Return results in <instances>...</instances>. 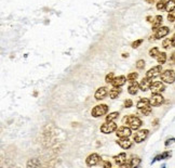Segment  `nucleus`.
Listing matches in <instances>:
<instances>
[{
  "label": "nucleus",
  "mask_w": 175,
  "mask_h": 168,
  "mask_svg": "<svg viewBox=\"0 0 175 168\" xmlns=\"http://www.w3.org/2000/svg\"><path fill=\"white\" fill-rule=\"evenodd\" d=\"M123 122L126 124V126L129 127L130 129L133 130H137L139 127L142 126V120L138 118V117L134 116V115H131L129 117H126L123 119Z\"/></svg>",
  "instance_id": "nucleus-1"
},
{
  "label": "nucleus",
  "mask_w": 175,
  "mask_h": 168,
  "mask_svg": "<svg viewBox=\"0 0 175 168\" xmlns=\"http://www.w3.org/2000/svg\"><path fill=\"white\" fill-rule=\"evenodd\" d=\"M108 112V106L106 104H100V105H96L94 109L92 110V116L93 117H100L104 116L106 113Z\"/></svg>",
  "instance_id": "nucleus-2"
},
{
  "label": "nucleus",
  "mask_w": 175,
  "mask_h": 168,
  "mask_svg": "<svg viewBox=\"0 0 175 168\" xmlns=\"http://www.w3.org/2000/svg\"><path fill=\"white\" fill-rule=\"evenodd\" d=\"M175 74L173 70H167L161 74V80L167 84H173L174 83Z\"/></svg>",
  "instance_id": "nucleus-3"
},
{
  "label": "nucleus",
  "mask_w": 175,
  "mask_h": 168,
  "mask_svg": "<svg viewBox=\"0 0 175 168\" xmlns=\"http://www.w3.org/2000/svg\"><path fill=\"white\" fill-rule=\"evenodd\" d=\"M116 129H117V124L113 122H106L105 124H103L102 127H100V131L106 134L111 133V132H113Z\"/></svg>",
  "instance_id": "nucleus-4"
},
{
  "label": "nucleus",
  "mask_w": 175,
  "mask_h": 168,
  "mask_svg": "<svg viewBox=\"0 0 175 168\" xmlns=\"http://www.w3.org/2000/svg\"><path fill=\"white\" fill-rule=\"evenodd\" d=\"M164 102V98H163L160 93H152L151 99L149 100L150 106H159Z\"/></svg>",
  "instance_id": "nucleus-5"
},
{
  "label": "nucleus",
  "mask_w": 175,
  "mask_h": 168,
  "mask_svg": "<svg viewBox=\"0 0 175 168\" xmlns=\"http://www.w3.org/2000/svg\"><path fill=\"white\" fill-rule=\"evenodd\" d=\"M161 71H162V65H158V66H154L152 68H150L146 74V77L150 78V79H154V78L158 77V76L161 74Z\"/></svg>",
  "instance_id": "nucleus-6"
},
{
  "label": "nucleus",
  "mask_w": 175,
  "mask_h": 168,
  "mask_svg": "<svg viewBox=\"0 0 175 168\" xmlns=\"http://www.w3.org/2000/svg\"><path fill=\"white\" fill-rule=\"evenodd\" d=\"M148 133H149V131L147 129H142V130H138V131L135 133V136H134V141L136 143H141L143 142L145 139L147 138V136H148Z\"/></svg>",
  "instance_id": "nucleus-7"
},
{
  "label": "nucleus",
  "mask_w": 175,
  "mask_h": 168,
  "mask_svg": "<svg viewBox=\"0 0 175 168\" xmlns=\"http://www.w3.org/2000/svg\"><path fill=\"white\" fill-rule=\"evenodd\" d=\"M117 130V136L119 138H129L131 136V129L128 126H122L120 128H118Z\"/></svg>",
  "instance_id": "nucleus-8"
},
{
  "label": "nucleus",
  "mask_w": 175,
  "mask_h": 168,
  "mask_svg": "<svg viewBox=\"0 0 175 168\" xmlns=\"http://www.w3.org/2000/svg\"><path fill=\"white\" fill-rule=\"evenodd\" d=\"M169 33H170V28L169 27H167V26H160L159 28L156 31L154 37H156V39H161L163 37L167 36Z\"/></svg>",
  "instance_id": "nucleus-9"
},
{
  "label": "nucleus",
  "mask_w": 175,
  "mask_h": 168,
  "mask_svg": "<svg viewBox=\"0 0 175 168\" xmlns=\"http://www.w3.org/2000/svg\"><path fill=\"white\" fill-rule=\"evenodd\" d=\"M149 90H151V93H161L165 90V87L162 81H156V83H152Z\"/></svg>",
  "instance_id": "nucleus-10"
},
{
  "label": "nucleus",
  "mask_w": 175,
  "mask_h": 168,
  "mask_svg": "<svg viewBox=\"0 0 175 168\" xmlns=\"http://www.w3.org/2000/svg\"><path fill=\"white\" fill-rule=\"evenodd\" d=\"M152 85V79H150V78L148 77H145L142 79V81L138 84V87L141 88V90L142 91H147L150 89V86Z\"/></svg>",
  "instance_id": "nucleus-11"
},
{
  "label": "nucleus",
  "mask_w": 175,
  "mask_h": 168,
  "mask_svg": "<svg viewBox=\"0 0 175 168\" xmlns=\"http://www.w3.org/2000/svg\"><path fill=\"white\" fill-rule=\"evenodd\" d=\"M100 155L96 154V153H93V154H91L90 156H88L87 165L88 166H95V165H97V164L100 163Z\"/></svg>",
  "instance_id": "nucleus-12"
},
{
  "label": "nucleus",
  "mask_w": 175,
  "mask_h": 168,
  "mask_svg": "<svg viewBox=\"0 0 175 168\" xmlns=\"http://www.w3.org/2000/svg\"><path fill=\"white\" fill-rule=\"evenodd\" d=\"M107 94H108V89L106 88V87H100V88H98L97 90H96L95 92V99L96 100H104V99L107 97Z\"/></svg>",
  "instance_id": "nucleus-13"
},
{
  "label": "nucleus",
  "mask_w": 175,
  "mask_h": 168,
  "mask_svg": "<svg viewBox=\"0 0 175 168\" xmlns=\"http://www.w3.org/2000/svg\"><path fill=\"white\" fill-rule=\"evenodd\" d=\"M126 76H118V77H115L111 81L113 87H122V86L126 84Z\"/></svg>",
  "instance_id": "nucleus-14"
},
{
  "label": "nucleus",
  "mask_w": 175,
  "mask_h": 168,
  "mask_svg": "<svg viewBox=\"0 0 175 168\" xmlns=\"http://www.w3.org/2000/svg\"><path fill=\"white\" fill-rule=\"evenodd\" d=\"M117 143H118L122 149H124V150H128V149H130V147H132V142L128 139V138H120Z\"/></svg>",
  "instance_id": "nucleus-15"
},
{
  "label": "nucleus",
  "mask_w": 175,
  "mask_h": 168,
  "mask_svg": "<svg viewBox=\"0 0 175 168\" xmlns=\"http://www.w3.org/2000/svg\"><path fill=\"white\" fill-rule=\"evenodd\" d=\"M113 160H115V162H116L117 165L122 166L126 162V153H120L119 155L115 156V157H113Z\"/></svg>",
  "instance_id": "nucleus-16"
},
{
  "label": "nucleus",
  "mask_w": 175,
  "mask_h": 168,
  "mask_svg": "<svg viewBox=\"0 0 175 168\" xmlns=\"http://www.w3.org/2000/svg\"><path fill=\"white\" fill-rule=\"evenodd\" d=\"M138 84L135 81V80H132L131 81V85L129 86V88H128V92L130 93V94H132V96H134V94H136L137 91H138Z\"/></svg>",
  "instance_id": "nucleus-17"
},
{
  "label": "nucleus",
  "mask_w": 175,
  "mask_h": 168,
  "mask_svg": "<svg viewBox=\"0 0 175 168\" xmlns=\"http://www.w3.org/2000/svg\"><path fill=\"white\" fill-rule=\"evenodd\" d=\"M148 106H150L149 99L142 98L141 100L138 101V102H137V109H138V110L145 109V107H148Z\"/></svg>",
  "instance_id": "nucleus-18"
},
{
  "label": "nucleus",
  "mask_w": 175,
  "mask_h": 168,
  "mask_svg": "<svg viewBox=\"0 0 175 168\" xmlns=\"http://www.w3.org/2000/svg\"><path fill=\"white\" fill-rule=\"evenodd\" d=\"M162 20L163 18L161 15H157L156 18H154V21H152V29H154V31H157L160 26H161V24H162Z\"/></svg>",
  "instance_id": "nucleus-19"
},
{
  "label": "nucleus",
  "mask_w": 175,
  "mask_h": 168,
  "mask_svg": "<svg viewBox=\"0 0 175 168\" xmlns=\"http://www.w3.org/2000/svg\"><path fill=\"white\" fill-rule=\"evenodd\" d=\"M108 93H109L110 99H116L121 93V88L120 87H113V88H111L110 90H109Z\"/></svg>",
  "instance_id": "nucleus-20"
},
{
  "label": "nucleus",
  "mask_w": 175,
  "mask_h": 168,
  "mask_svg": "<svg viewBox=\"0 0 175 168\" xmlns=\"http://www.w3.org/2000/svg\"><path fill=\"white\" fill-rule=\"evenodd\" d=\"M157 61L160 65L164 64L167 62V54H165L164 52H161V53L159 52V54L157 55Z\"/></svg>",
  "instance_id": "nucleus-21"
},
{
  "label": "nucleus",
  "mask_w": 175,
  "mask_h": 168,
  "mask_svg": "<svg viewBox=\"0 0 175 168\" xmlns=\"http://www.w3.org/2000/svg\"><path fill=\"white\" fill-rule=\"evenodd\" d=\"M119 116L118 112H113V113H109L108 116H106V122H113L115 119H117Z\"/></svg>",
  "instance_id": "nucleus-22"
},
{
  "label": "nucleus",
  "mask_w": 175,
  "mask_h": 168,
  "mask_svg": "<svg viewBox=\"0 0 175 168\" xmlns=\"http://www.w3.org/2000/svg\"><path fill=\"white\" fill-rule=\"evenodd\" d=\"M139 164H141V160H139L138 157H133L128 166H130V167H132V168H135V167H137V166H139Z\"/></svg>",
  "instance_id": "nucleus-23"
},
{
  "label": "nucleus",
  "mask_w": 175,
  "mask_h": 168,
  "mask_svg": "<svg viewBox=\"0 0 175 168\" xmlns=\"http://www.w3.org/2000/svg\"><path fill=\"white\" fill-rule=\"evenodd\" d=\"M167 0H159L157 2V9L158 10H164V8H165V5H167Z\"/></svg>",
  "instance_id": "nucleus-24"
},
{
  "label": "nucleus",
  "mask_w": 175,
  "mask_h": 168,
  "mask_svg": "<svg viewBox=\"0 0 175 168\" xmlns=\"http://www.w3.org/2000/svg\"><path fill=\"white\" fill-rule=\"evenodd\" d=\"M27 166L28 167H38V166H40V163L38 162V160H36V158H33V160H29L28 163H27Z\"/></svg>",
  "instance_id": "nucleus-25"
},
{
  "label": "nucleus",
  "mask_w": 175,
  "mask_h": 168,
  "mask_svg": "<svg viewBox=\"0 0 175 168\" xmlns=\"http://www.w3.org/2000/svg\"><path fill=\"white\" fill-rule=\"evenodd\" d=\"M174 0H170V2H167V5H165V8L167 9V12H170V11L174 10Z\"/></svg>",
  "instance_id": "nucleus-26"
},
{
  "label": "nucleus",
  "mask_w": 175,
  "mask_h": 168,
  "mask_svg": "<svg viewBox=\"0 0 175 168\" xmlns=\"http://www.w3.org/2000/svg\"><path fill=\"white\" fill-rule=\"evenodd\" d=\"M159 49L158 48H152V49H150L149 51V55L151 58H157V55L159 54Z\"/></svg>",
  "instance_id": "nucleus-27"
},
{
  "label": "nucleus",
  "mask_w": 175,
  "mask_h": 168,
  "mask_svg": "<svg viewBox=\"0 0 175 168\" xmlns=\"http://www.w3.org/2000/svg\"><path fill=\"white\" fill-rule=\"evenodd\" d=\"M137 77H138V74H137V73H130L126 78H128V80L132 81V80H136Z\"/></svg>",
  "instance_id": "nucleus-28"
},
{
  "label": "nucleus",
  "mask_w": 175,
  "mask_h": 168,
  "mask_svg": "<svg viewBox=\"0 0 175 168\" xmlns=\"http://www.w3.org/2000/svg\"><path fill=\"white\" fill-rule=\"evenodd\" d=\"M113 78H115V74H113V73H109L108 75L105 77V81L107 84H111V81H113Z\"/></svg>",
  "instance_id": "nucleus-29"
},
{
  "label": "nucleus",
  "mask_w": 175,
  "mask_h": 168,
  "mask_svg": "<svg viewBox=\"0 0 175 168\" xmlns=\"http://www.w3.org/2000/svg\"><path fill=\"white\" fill-rule=\"evenodd\" d=\"M167 20H169V22H172V23L175 21V12H174V10L170 11V13L167 14Z\"/></svg>",
  "instance_id": "nucleus-30"
},
{
  "label": "nucleus",
  "mask_w": 175,
  "mask_h": 168,
  "mask_svg": "<svg viewBox=\"0 0 175 168\" xmlns=\"http://www.w3.org/2000/svg\"><path fill=\"white\" fill-rule=\"evenodd\" d=\"M143 41H144V39H138V40H135V41L132 44V48H134V49H135V48H138V47L143 44Z\"/></svg>",
  "instance_id": "nucleus-31"
},
{
  "label": "nucleus",
  "mask_w": 175,
  "mask_h": 168,
  "mask_svg": "<svg viewBox=\"0 0 175 168\" xmlns=\"http://www.w3.org/2000/svg\"><path fill=\"white\" fill-rule=\"evenodd\" d=\"M136 67L138 68V70H143L145 67V61L144 60H138L136 62Z\"/></svg>",
  "instance_id": "nucleus-32"
},
{
  "label": "nucleus",
  "mask_w": 175,
  "mask_h": 168,
  "mask_svg": "<svg viewBox=\"0 0 175 168\" xmlns=\"http://www.w3.org/2000/svg\"><path fill=\"white\" fill-rule=\"evenodd\" d=\"M139 111H141V113L142 114H144V115H149V114L151 113V107L148 106V107H145V109L139 110Z\"/></svg>",
  "instance_id": "nucleus-33"
},
{
  "label": "nucleus",
  "mask_w": 175,
  "mask_h": 168,
  "mask_svg": "<svg viewBox=\"0 0 175 168\" xmlns=\"http://www.w3.org/2000/svg\"><path fill=\"white\" fill-rule=\"evenodd\" d=\"M132 105H133V102H132V100H130V99H126V102H124V107L129 109V107H132Z\"/></svg>",
  "instance_id": "nucleus-34"
},
{
  "label": "nucleus",
  "mask_w": 175,
  "mask_h": 168,
  "mask_svg": "<svg viewBox=\"0 0 175 168\" xmlns=\"http://www.w3.org/2000/svg\"><path fill=\"white\" fill-rule=\"evenodd\" d=\"M170 44H171V42H170V39H165L164 41L162 42V46H163V48H165V49H167L169 47H170Z\"/></svg>",
  "instance_id": "nucleus-35"
},
{
  "label": "nucleus",
  "mask_w": 175,
  "mask_h": 168,
  "mask_svg": "<svg viewBox=\"0 0 175 168\" xmlns=\"http://www.w3.org/2000/svg\"><path fill=\"white\" fill-rule=\"evenodd\" d=\"M104 167H106V168L111 167V164L109 163V162H104Z\"/></svg>",
  "instance_id": "nucleus-36"
},
{
  "label": "nucleus",
  "mask_w": 175,
  "mask_h": 168,
  "mask_svg": "<svg viewBox=\"0 0 175 168\" xmlns=\"http://www.w3.org/2000/svg\"><path fill=\"white\" fill-rule=\"evenodd\" d=\"M173 141H174V139H171V140H167V143H165V145H169L170 143H172Z\"/></svg>",
  "instance_id": "nucleus-37"
},
{
  "label": "nucleus",
  "mask_w": 175,
  "mask_h": 168,
  "mask_svg": "<svg viewBox=\"0 0 175 168\" xmlns=\"http://www.w3.org/2000/svg\"><path fill=\"white\" fill-rule=\"evenodd\" d=\"M156 1H157V0H146L147 3H154Z\"/></svg>",
  "instance_id": "nucleus-38"
}]
</instances>
